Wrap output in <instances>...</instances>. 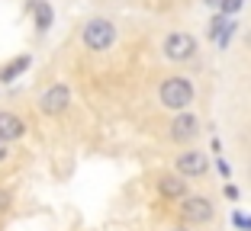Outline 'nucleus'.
Segmentation results:
<instances>
[{"instance_id":"nucleus-8","label":"nucleus","mask_w":251,"mask_h":231,"mask_svg":"<svg viewBox=\"0 0 251 231\" xmlns=\"http://www.w3.org/2000/svg\"><path fill=\"white\" fill-rule=\"evenodd\" d=\"M197 132H200V122L190 112H180L177 119L171 122V138H174V142H190Z\"/></svg>"},{"instance_id":"nucleus-20","label":"nucleus","mask_w":251,"mask_h":231,"mask_svg":"<svg viewBox=\"0 0 251 231\" xmlns=\"http://www.w3.org/2000/svg\"><path fill=\"white\" fill-rule=\"evenodd\" d=\"M203 3H206V7H219L222 0H203Z\"/></svg>"},{"instance_id":"nucleus-3","label":"nucleus","mask_w":251,"mask_h":231,"mask_svg":"<svg viewBox=\"0 0 251 231\" xmlns=\"http://www.w3.org/2000/svg\"><path fill=\"white\" fill-rule=\"evenodd\" d=\"M164 58L168 61H177V64H184V61H190L193 55H197V39L190 36V32H171L168 39H164Z\"/></svg>"},{"instance_id":"nucleus-11","label":"nucleus","mask_w":251,"mask_h":231,"mask_svg":"<svg viewBox=\"0 0 251 231\" xmlns=\"http://www.w3.org/2000/svg\"><path fill=\"white\" fill-rule=\"evenodd\" d=\"M29 64H32V55H16V58H10L7 64L0 67V84H13L16 77H23L26 71H29Z\"/></svg>"},{"instance_id":"nucleus-9","label":"nucleus","mask_w":251,"mask_h":231,"mask_svg":"<svg viewBox=\"0 0 251 231\" xmlns=\"http://www.w3.org/2000/svg\"><path fill=\"white\" fill-rule=\"evenodd\" d=\"M158 193L164 199H187V180H180V173H164L158 177Z\"/></svg>"},{"instance_id":"nucleus-15","label":"nucleus","mask_w":251,"mask_h":231,"mask_svg":"<svg viewBox=\"0 0 251 231\" xmlns=\"http://www.w3.org/2000/svg\"><path fill=\"white\" fill-rule=\"evenodd\" d=\"M226 22H229V16H216V20L213 22H209V39H213V42H216V36H219V32H222V26H226Z\"/></svg>"},{"instance_id":"nucleus-16","label":"nucleus","mask_w":251,"mask_h":231,"mask_svg":"<svg viewBox=\"0 0 251 231\" xmlns=\"http://www.w3.org/2000/svg\"><path fill=\"white\" fill-rule=\"evenodd\" d=\"M10 202H13V199H10V189L0 187V212H7V209H10Z\"/></svg>"},{"instance_id":"nucleus-5","label":"nucleus","mask_w":251,"mask_h":231,"mask_svg":"<svg viewBox=\"0 0 251 231\" xmlns=\"http://www.w3.org/2000/svg\"><path fill=\"white\" fill-rule=\"evenodd\" d=\"M68 103H71V90H68V84H52V87L39 97V109H42L45 116H61V112L68 109Z\"/></svg>"},{"instance_id":"nucleus-14","label":"nucleus","mask_w":251,"mask_h":231,"mask_svg":"<svg viewBox=\"0 0 251 231\" xmlns=\"http://www.w3.org/2000/svg\"><path fill=\"white\" fill-rule=\"evenodd\" d=\"M242 3H245V0H222L219 10H222V16H232V13H238V10H242Z\"/></svg>"},{"instance_id":"nucleus-6","label":"nucleus","mask_w":251,"mask_h":231,"mask_svg":"<svg viewBox=\"0 0 251 231\" xmlns=\"http://www.w3.org/2000/svg\"><path fill=\"white\" fill-rule=\"evenodd\" d=\"M206 167H209V161H206V154L203 151H184V154L177 157V173L180 177H203L206 173Z\"/></svg>"},{"instance_id":"nucleus-18","label":"nucleus","mask_w":251,"mask_h":231,"mask_svg":"<svg viewBox=\"0 0 251 231\" xmlns=\"http://www.w3.org/2000/svg\"><path fill=\"white\" fill-rule=\"evenodd\" d=\"M216 167H219V173H222V177H229V164H226L222 157H219V161H216Z\"/></svg>"},{"instance_id":"nucleus-13","label":"nucleus","mask_w":251,"mask_h":231,"mask_svg":"<svg viewBox=\"0 0 251 231\" xmlns=\"http://www.w3.org/2000/svg\"><path fill=\"white\" fill-rule=\"evenodd\" d=\"M232 225H235L238 231H251V215H245V212H232Z\"/></svg>"},{"instance_id":"nucleus-1","label":"nucleus","mask_w":251,"mask_h":231,"mask_svg":"<svg viewBox=\"0 0 251 231\" xmlns=\"http://www.w3.org/2000/svg\"><path fill=\"white\" fill-rule=\"evenodd\" d=\"M158 100H161V106H168V109L184 112L187 106L193 103V84L187 81V77H168V81L161 84V90H158Z\"/></svg>"},{"instance_id":"nucleus-12","label":"nucleus","mask_w":251,"mask_h":231,"mask_svg":"<svg viewBox=\"0 0 251 231\" xmlns=\"http://www.w3.org/2000/svg\"><path fill=\"white\" fill-rule=\"evenodd\" d=\"M232 36H235V20H229V22H226V26H222V32H219V36H216V45H219V48H229Z\"/></svg>"},{"instance_id":"nucleus-10","label":"nucleus","mask_w":251,"mask_h":231,"mask_svg":"<svg viewBox=\"0 0 251 231\" xmlns=\"http://www.w3.org/2000/svg\"><path fill=\"white\" fill-rule=\"evenodd\" d=\"M26 10L32 13V20H36V29L39 32H49L55 22V10L49 7V0H29L26 3Z\"/></svg>"},{"instance_id":"nucleus-7","label":"nucleus","mask_w":251,"mask_h":231,"mask_svg":"<svg viewBox=\"0 0 251 231\" xmlns=\"http://www.w3.org/2000/svg\"><path fill=\"white\" fill-rule=\"evenodd\" d=\"M23 135H26V122L16 112H0V142H20Z\"/></svg>"},{"instance_id":"nucleus-2","label":"nucleus","mask_w":251,"mask_h":231,"mask_svg":"<svg viewBox=\"0 0 251 231\" xmlns=\"http://www.w3.org/2000/svg\"><path fill=\"white\" fill-rule=\"evenodd\" d=\"M81 39H84V48H90V52H106L116 42V26L110 20H103V16H97V20H90L84 26Z\"/></svg>"},{"instance_id":"nucleus-21","label":"nucleus","mask_w":251,"mask_h":231,"mask_svg":"<svg viewBox=\"0 0 251 231\" xmlns=\"http://www.w3.org/2000/svg\"><path fill=\"white\" fill-rule=\"evenodd\" d=\"M171 231H187V228H184V225H177V228H171Z\"/></svg>"},{"instance_id":"nucleus-17","label":"nucleus","mask_w":251,"mask_h":231,"mask_svg":"<svg viewBox=\"0 0 251 231\" xmlns=\"http://www.w3.org/2000/svg\"><path fill=\"white\" fill-rule=\"evenodd\" d=\"M222 193H226V199H238V189L232 187V183H226V189H222Z\"/></svg>"},{"instance_id":"nucleus-4","label":"nucleus","mask_w":251,"mask_h":231,"mask_svg":"<svg viewBox=\"0 0 251 231\" xmlns=\"http://www.w3.org/2000/svg\"><path fill=\"white\" fill-rule=\"evenodd\" d=\"M213 215H216V206H213V199H206V196H187V199L180 202V218L190 222V225H203Z\"/></svg>"},{"instance_id":"nucleus-19","label":"nucleus","mask_w":251,"mask_h":231,"mask_svg":"<svg viewBox=\"0 0 251 231\" xmlns=\"http://www.w3.org/2000/svg\"><path fill=\"white\" fill-rule=\"evenodd\" d=\"M0 161H7V142H0Z\"/></svg>"}]
</instances>
